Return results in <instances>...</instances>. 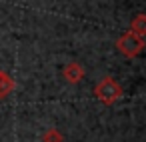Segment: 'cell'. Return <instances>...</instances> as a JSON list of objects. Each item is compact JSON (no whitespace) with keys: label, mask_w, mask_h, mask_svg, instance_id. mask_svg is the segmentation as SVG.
I'll list each match as a JSON object with an SVG mask.
<instances>
[{"label":"cell","mask_w":146,"mask_h":142,"mask_svg":"<svg viewBox=\"0 0 146 142\" xmlns=\"http://www.w3.org/2000/svg\"><path fill=\"white\" fill-rule=\"evenodd\" d=\"M84 68H82V64H78V62H68L64 68H62V78L68 82V84H78L82 78H84Z\"/></svg>","instance_id":"3"},{"label":"cell","mask_w":146,"mask_h":142,"mask_svg":"<svg viewBox=\"0 0 146 142\" xmlns=\"http://www.w3.org/2000/svg\"><path fill=\"white\" fill-rule=\"evenodd\" d=\"M130 32H134L140 38L146 36V16L144 14H136V18L130 22Z\"/></svg>","instance_id":"5"},{"label":"cell","mask_w":146,"mask_h":142,"mask_svg":"<svg viewBox=\"0 0 146 142\" xmlns=\"http://www.w3.org/2000/svg\"><path fill=\"white\" fill-rule=\"evenodd\" d=\"M14 88H16L14 78H12L6 70H0V98L10 96V94L14 92Z\"/></svg>","instance_id":"4"},{"label":"cell","mask_w":146,"mask_h":142,"mask_svg":"<svg viewBox=\"0 0 146 142\" xmlns=\"http://www.w3.org/2000/svg\"><path fill=\"white\" fill-rule=\"evenodd\" d=\"M40 140L42 142H64V136H62V132L58 128H48V130H44Z\"/></svg>","instance_id":"6"},{"label":"cell","mask_w":146,"mask_h":142,"mask_svg":"<svg viewBox=\"0 0 146 142\" xmlns=\"http://www.w3.org/2000/svg\"><path fill=\"white\" fill-rule=\"evenodd\" d=\"M144 38H140V36H136L134 32H124L118 40H116V48H118V52L122 54V56H126V58H136L142 50H144Z\"/></svg>","instance_id":"2"},{"label":"cell","mask_w":146,"mask_h":142,"mask_svg":"<svg viewBox=\"0 0 146 142\" xmlns=\"http://www.w3.org/2000/svg\"><path fill=\"white\" fill-rule=\"evenodd\" d=\"M92 94L96 96V100H100L106 106H112L114 102H118L124 94L122 86L112 78V76H104L102 80H98L92 88Z\"/></svg>","instance_id":"1"}]
</instances>
